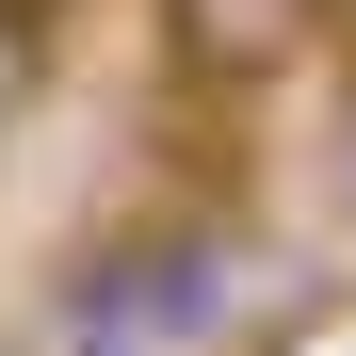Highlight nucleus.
<instances>
[{"mask_svg":"<svg viewBox=\"0 0 356 356\" xmlns=\"http://www.w3.org/2000/svg\"><path fill=\"white\" fill-rule=\"evenodd\" d=\"M324 211L356 227V81H340V113H324Z\"/></svg>","mask_w":356,"mask_h":356,"instance_id":"obj_3","label":"nucleus"},{"mask_svg":"<svg viewBox=\"0 0 356 356\" xmlns=\"http://www.w3.org/2000/svg\"><path fill=\"white\" fill-rule=\"evenodd\" d=\"M49 17H65V0H49Z\"/></svg>","mask_w":356,"mask_h":356,"instance_id":"obj_4","label":"nucleus"},{"mask_svg":"<svg viewBox=\"0 0 356 356\" xmlns=\"http://www.w3.org/2000/svg\"><path fill=\"white\" fill-rule=\"evenodd\" d=\"M324 17H340V0H162V65L195 97H275L324 49Z\"/></svg>","mask_w":356,"mask_h":356,"instance_id":"obj_1","label":"nucleus"},{"mask_svg":"<svg viewBox=\"0 0 356 356\" xmlns=\"http://www.w3.org/2000/svg\"><path fill=\"white\" fill-rule=\"evenodd\" d=\"M33 97H49V0H0V146L33 130Z\"/></svg>","mask_w":356,"mask_h":356,"instance_id":"obj_2","label":"nucleus"}]
</instances>
